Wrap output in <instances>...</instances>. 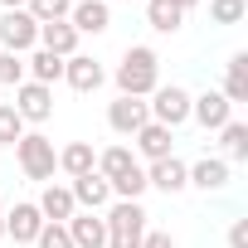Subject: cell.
Listing matches in <instances>:
<instances>
[{
    "label": "cell",
    "instance_id": "ac0fdd59",
    "mask_svg": "<svg viewBox=\"0 0 248 248\" xmlns=\"http://www.w3.org/2000/svg\"><path fill=\"white\" fill-rule=\"evenodd\" d=\"M137 146L146 161H166L170 156V127H161V122H146V127L137 132Z\"/></svg>",
    "mask_w": 248,
    "mask_h": 248
},
{
    "label": "cell",
    "instance_id": "8fae6325",
    "mask_svg": "<svg viewBox=\"0 0 248 248\" xmlns=\"http://www.w3.org/2000/svg\"><path fill=\"white\" fill-rule=\"evenodd\" d=\"M68 238H73V248H107V224H102V214H73L68 224Z\"/></svg>",
    "mask_w": 248,
    "mask_h": 248
},
{
    "label": "cell",
    "instance_id": "5b68a950",
    "mask_svg": "<svg viewBox=\"0 0 248 248\" xmlns=\"http://www.w3.org/2000/svg\"><path fill=\"white\" fill-rule=\"evenodd\" d=\"M151 97H156V102H146L151 122H161V127H170V132L180 127V122H190V93H185V88L170 83V88H156Z\"/></svg>",
    "mask_w": 248,
    "mask_h": 248
},
{
    "label": "cell",
    "instance_id": "d6a6232c",
    "mask_svg": "<svg viewBox=\"0 0 248 248\" xmlns=\"http://www.w3.org/2000/svg\"><path fill=\"white\" fill-rule=\"evenodd\" d=\"M170 5H175V10L185 15V10H195V5H200V0H170Z\"/></svg>",
    "mask_w": 248,
    "mask_h": 248
},
{
    "label": "cell",
    "instance_id": "52a82bcc",
    "mask_svg": "<svg viewBox=\"0 0 248 248\" xmlns=\"http://www.w3.org/2000/svg\"><path fill=\"white\" fill-rule=\"evenodd\" d=\"M146 122H151V112H146L141 97H117V102L107 107V127H112L117 137H137Z\"/></svg>",
    "mask_w": 248,
    "mask_h": 248
},
{
    "label": "cell",
    "instance_id": "ba28073f",
    "mask_svg": "<svg viewBox=\"0 0 248 248\" xmlns=\"http://www.w3.org/2000/svg\"><path fill=\"white\" fill-rule=\"evenodd\" d=\"M190 117L200 122L204 132H219L224 122H233V107L224 93H204V97H190Z\"/></svg>",
    "mask_w": 248,
    "mask_h": 248
},
{
    "label": "cell",
    "instance_id": "30bf717a",
    "mask_svg": "<svg viewBox=\"0 0 248 248\" xmlns=\"http://www.w3.org/2000/svg\"><path fill=\"white\" fill-rule=\"evenodd\" d=\"M146 185H156V190H166V195H180V190L190 185V166H185V161H175V156H166V161H151V170H146Z\"/></svg>",
    "mask_w": 248,
    "mask_h": 248
},
{
    "label": "cell",
    "instance_id": "f546056e",
    "mask_svg": "<svg viewBox=\"0 0 248 248\" xmlns=\"http://www.w3.org/2000/svg\"><path fill=\"white\" fill-rule=\"evenodd\" d=\"M39 248H73V238H68V229L63 224H49L44 219V229H39V238H34Z\"/></svg>",
    "mask_w": 248,
    "mask_h": 248
},
{
    "label": "cell",
    "instance_id": "2e32d148",
    "mask_svg": "<svg viewBox=\"0 0 248 248\" xmlns=\"http://www.w3.org/2000/svg\"><path fill=\"white\" fill-rule=\"evenodd\" d=\"M39 214H44L49 224H68V219L78 214V204H73V190H63V185H49V190H44V200H39Z\"/></svg>",
    "mask_w": 248,
    "mask_h": 248
},
{
    "label": "cell",
    "instance_id": "603a6c76",
    "mask_svg": "<svg viewBox=\"0 0 248 248\" xmlns=\"http://www.w3.org/2000/svg\"><path fill=\"white\" fill-rule=\"evenodd\" d=\"M146 25L161 30V34H175V30L185 25V15L170 5V0H146Z\"/></svg>",
    "mask_w": 248,
    "mask_h": 248
},
{
    "label": "cell",
    "instance_id": "484cf974",
    "mask_svg": "<svg viewBox=\"0 0 248 248\" xmlns=\"http://www.w3.org/2000/svg\"><path fill=\"white\" fill-rule=\"evenodd\" d=\"M112 195H117V200H141V195H146V170L132 166L127 175H117V180H112Z\"/></svg>",
    "mask_w": 248,
    "mask_h": 248
},
{
    "label": "cell",
    "instance_id": "d4e9b609",
    "mask_svg": "<svg viewBox=\"0 0 248 248\" xmlns=\"http://www.w3.org/2000/svg\"><path fill=\"white\" fill-rule=\"evenodd\" d=\"M224 156L229 161H248V127H243V122H224Z\"/></svg>",
    "mask_w": 248,
    "mask_h": 248
},
{
    "label": "cell",
    "instance_id": "7a4b0ae2",
    "mask_svg": "<svg viewBox=\"0 0 248 248\" xmlns=\"http://www.w3.org/2000/svg\"><path fill=\"white\" fill-rule=\"evenodd\" d=\"M102 224H107V248H141L146 238V209L137 200H117L102 214Z\"/></svg>",
    "mask_w": 248,
    "mask_h": 248
},
{
    "label": "cell",
    "instance_id": "7402d4cb",
    "mask_svg": "<svg viewBox=\"0 0 248 248\" xmlns=\"http://www.w3.org/2000/svg\"><path fill=\"white\" fill-rule=\"evenodd\" d=\"M132 166H137V161H132V151H127V146H107V151L97 156V166H93V170H97V175H102V180L112 185L117 175H127Z\"/></svg>",
    "mask_w": 248,
    "mask_h": 248
},
{
    "label": "cell",
    "instance_id": "3957f363",
    "mask_svg": "<svg viewBox=\"0 0 248 248\" xmlns=\"http://www.w3.org/2000/svg\"><path fill=\"white\" fill-rule=\"evenodd\" d=\"M15 156H20V170L30 180H54V166H59V151L44 132H25L15 141Z\"/></svg>",
    "mask_w": 248,
    "mask_h": 248
},
{
    "label": "cell",
    "instance_id": "277c9868",
    "mask_svg": "<svg viewBox=\"0 0 248 248\" xmlns=\"http://www.w3.org/2000/svg\"><path fill=\"white\" fill-rule=\"evenodd\" d=\"M0 44H5V54H20L39 44V25L30 20V10H5L0 15Z\"/></svg>",
    "mask_w": 248,
    "mask_h": 248
},
{
    "label": "cell",
    "instance_id": "e0dca14e",
    "mask_svg": "<svg viewBox=\"0 0 248 248\" xmlns=\"http://www.w3.org/2000/svg\"><path fill=\"white\" fill-rule=\"evenodd\" d=\"M25 73H30V83L54 88V83L63 78V59H59V54H49V49H39V54H30V59H25Z\"/></svg>",
    "mask_w": 248,
    "mask_h": 248
},
{
    "label": "cell",
    "instance_id": "9a60e30c",
    "mask_svg": "<svg viewBox=\"0 0 248 248\" xmlns=\"http://www.w3.org/2000/svg\"><path fill=\"white\" fill-rule=\"evenodd\" d=\"M39 44H44L49 54H59V59H73V54H78V30H73L68 20L39 25Z\"/></svg>",
    "mask_w": 248,
    "mask_h": 248
},
{
    "label": "cell",
    "instance_id": "e575fe53",
    "mask_svg": "<svg viewBox=\"0 0 248 248\" xmlns=\"http://www.w3.org/2000/svg\"><path fill=\"white\" fill-rule=\"evenodd\" d=\"M0 238H5V209H0Z\"/></svg>",
    "mask_w": 248,
    "mask_h": 248
},
{
    "label": "cell",
    "instance_id": "5bb4252c",
    "mask_svg": "<svg viewBox=\"0 0 248 248\" xmlns=\"http://www.w3.org/2000/svg\"><path fill=\"white\" fill-rule=\"evenodd\" d=\"M68 25H73L78 34H102V30L112 25L107 0H83V5H73V10H68Z\"/></svg>",
    "mask_w": 248,
    "mask_h": 248
},
{
    "label": "cell",
    "instance_id": "9c48e42d",
    "mask_svg": "<svg viewBox=\"0 0 248 248\" xmlns=\"http://www.w3.org/2000/svg\"><path fill=\"white\" fill-rule=\"evenodd\" d=\"M63 78H68V88H73V93H97L107 73H102V63H97V59L73 54V59H63Z\"/></svg>",
    "mask_w": 248,
    "mask_h": 248
},
{
    "label": "cell",
    "instance_id": "4dcf8cb0",
    "mask_svg": "<svg viewBox=\"0 0 248 248\" xmlns=\"http://www.w3.org/2000/svg\"><path fill=\"white\" fill-rule=\"evenodd\" d=\"M229 248H248V219H233L229 224Z\"/></svg>",
    "mask_w": 248,
    "mask_h": 248
},
{
    "label": "cell",
    "instance_id": "1f68e13d",
    "mask_svg": "<svg viewBox=\"0 0 248 248\" xmlns=\"http://www.w3.org/2000/svg\"><path fill=\"white\" fill-rule=\"evenodd\" d=\"M141 248H175V238H170V233H151V229H146Z\"/></svg>",
    "mask_w": 248,
    "mask_h": 248
},
{
    "label": "cell",
    "instance_id": "44dd1931",
    "mask_svg": "<svg viewBox=\"0 0 248 248\" xmlns=\"http://www.w3.org/2000/svg\"><path fill=\"white\" fill-rule=\"evenodd\" d=\"M59 166L78 180V175H88V170L97 166V156H93V146H88V141H68V146L59 151Z\"/></svg>",
    "mask_w": 248,
    "mask_h": 248
},
{
    "label": "cell",
    "instance_id": "ffe728a7",
    "mask_svg": "<svg viewBox=\"0 0 248 248\" xmlns=\"http://www.w3.org/2000/svg\"><path fill=\"white\" fill-rule=\"evenodd\" d=\"M224 97H229V107H233V102H248V54H233V59H229Z\"/></svg>",
    "mask_w": 248,
    "mask_h": 248
},
{
    "label": "cell",
    "instance_id": "6da1fadb",
    "mask_svg": "<svg viewBox=\"0 0 248 248\" xmlns=\"http://www.w3.org/2000/svg\"><path fill=\"white\" fill-rule=\"evenodd\" d=\"M117 88H122V97H151V93L161 88V59H156V49L132 44L127 54H122V63H117Z\"/></svg>",
    "mask_w": 248,
    "mask_h": 248
},
{
    "label": "cell",
    "instance_id": "4fadbf2b",
    "mask_svg": "<svg viewBox=\"0 0 248 248\" xmlns=\"http://www.w3.org/2000/svg\"><path fill=\"white\" fill-rule=\"evenodd\" d=\"M39 229H44L39 204H15V209L5 214V233H10L15 243H34V238H39Z\"/></svg>",
    "mask_w": 248,
    "mask_h": 248
},
{
    "label": "cell",
    "instance_id": "4316f807",
    "mask_svg": "<svg viewBox=\"0 0 248 248\" xmlns=\"http://www.w3.org/2000/svg\"><path fill=\"white\" fill-rule=\"evenodd\" d=\"M20 137H25V117L10 102H0V146H15Z\"/></svg>",
    "mask_w": 248,
    "mask_h": 248
},
{
    "label": "cell",
    "instance_id": "836d02e7",
    "mask_svg": "<svg viewBox=\"0 0 248 248\" xmlns=\"http://www.w3.org/2000/svg\"><path fill=\"white\" fill-rule=\"evenodd\" d=\"M0 5H5V10H25V5H30V0H0Z\"/></svg>",
    "mask_w": 248,
    "mask_h": 248
},
{
    "label": "cell",
    "instance_id": "83f0119b",
    "mask_svg": "<svg viewBox=\"0 0 248 248\" xmlns=\"http://www.w3.org/2000/svg\"><path fill=\"white\" fill-rule=\"evenodd\" d=\"M243 15H248L243 0H209V20H214V25H238Z\"/></svg>",
    "mask_w": 248,
    "mask_h": 248
},
{
    "label": "cell",
    "instance_id": "cb8c5ba5",
    "mask_svg": "<svg viewBox=\"0 0 248 248\" xmlns=\"http://www.w3.org/2000/svg\"><path fill=\"white\" fill-rule=\"evenodd\" d=\"M30 20L34 25H54V20H68V10H73V0H30Z\"/></svg>",
    "mask_w": 248,
    "mask_h": 248
},
{
    "label": "cell",
    "instance_id": "d6986e66",
    "mask_svg": "<svg viewBox=\"0 0 248 248\" xmlns=\"http://www.w3.org/2000/svg\"><path fill=\"white\" fill-rule=\"evenodd\" d=\"M190 185H200L204 195H209V190H224V185H229V161H209V156L195 161V166H190Z\"/></svg>",
    "mask_w": 248,
    "mask_h": 248
},
{
    "label": "cell",
    "instance_id": "f1b7e54d",
    "mask_svg": "<svg viewBox=\"0 0 248 248\" xmlns=\"http://www.w3.org/2000/svg\"><path fill=\"white\" fill-rule=\"evenodd\" d=\"M0 83H10V88L25 83V59H20V54H5V49H0Z\"/></svg>",
    "mask_w": 248,
    "mask_h": 248
},
{
    "label": "cell",
    "instance_id": "8992f818",
    "mask_svg": "<svg viewBox=\"0 0 248 248\" xmlns=\"http://www.w3.org/2000/svg\"><path fill=\"white\" fill-rule=\"evenodd\" d=\"M10 107H15L25 122H49V117H54V88L25 78V83L15 88V102H10Z\"/></svg>",
    "mask_w": 248,
    "mask_h": 248
},
{
    "label": "cell",
    "instance_id": "7c38bea8",
    "mask_svg": "<svg viewBox=\"0 0 248 248\" xmlns=\"http://www.w3.org/2000/svg\"><path fill=\"white\" fill-rule=\"evenodd\" d=\"M68 190H73V204H83V209H93V214H97V209H107V200H112V185H107L97 170L78 175Z\"/></svg>",
    "mask_w": 248,
    "mask_h": 248
}]
</instances>
